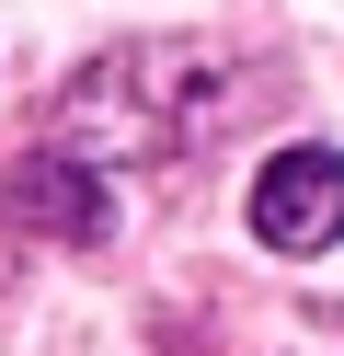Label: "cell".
Wrapping results in <instances>:
<instances>
[{"mask_svg":"<svg viewBox=\"0 0 344 356\" xmlns=\"http://www.w3.org/2000/svg\"><path fill=\"white\" fill-rule=\"evenodd\" d=\"M12 207H23V230H58V241H104L115 230V195L92 184V161H69V149H35V161L12 172Z\"/></svg>","mask_w":344,"mask_h":356,"instance_id":"2","label":"cell"},{"mask_svg":"<svg viewBox=\"0 0 344 356\" xmlns=\"http://www.w3.org/2000/svg\"><path fill=\"white\" fill-rule=\"evenodd\" d=\"M252 230L275 253H321L344 241V149H275L252 172Z\"/></svg>","mask_w":344,"mask_h":356,"instance_id":"1","label":"cell"}]
</instances>
